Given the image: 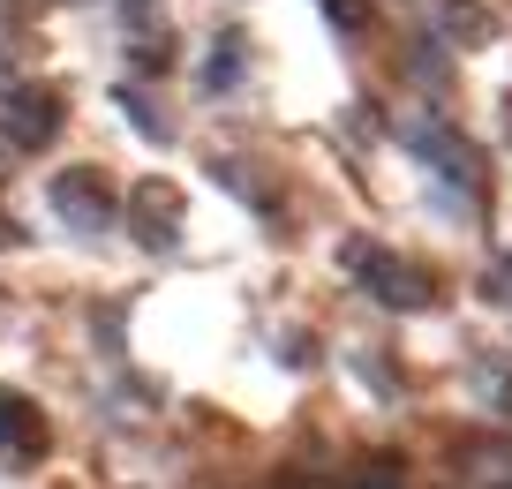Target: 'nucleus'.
I'll return each mask as SVG.
<instances>
[{"instance_id":"20e7f679","label":"nucleus","mask_w":512,"mask_h":489,"mask_svg":"<svg viewBox=\"0 0 512 489\" xmlns=\"http://www.w3.org/2000/svg\"><path fill=\"white\" fill-rule=\"evenodd\" d=\"M400 136H407V151H415V158H430V166H437L445 181H460V189L475 181V151H467V143H452L437 121H400Z\"/></svg>"},{"instance_id":"f257e3e1","label":"nucleus","mask_w":512,"mask_h":489,"mask_svg":"<svg viewBox=\"0 0 512 489\" xmlns=\"http://www.w3.org/2000/svg\"><path fill=\"white\" fill-rule=\"evenodd\" d=\"M53 128H61V98L46 83H16V91L0 98V136L16 143V151H46Z\"/></svg>"},{"instance_id":"7ed1b4c3","label":"nucleus","mask_w":512,"mask_h":489,"mask_svg":"<svg viewBox=\"0 0 512 489\" xmlns=\"http://www.w3.org/2000/svg\"><path fill=\"white\" fill-rule=\"evenodd\" d=\"M347 264H354V279H362L377 301H392V309H422V301H430V279H422L415 264H400V256H384V249H354Z\"/></svg>"},{"instance_id":"f03ea898","label":"nucleus","mask_w":512,"mask_h":489,"mask_svg":"<svg viewBox=\"0 0 512 489\" xmlns=\"http://www.w3.org/2000/svg\"><path fill=\"white\" fill-rule=\"evenodd\" d=\"M53 211H61V226H68V234H83V241L113 234V196L98 189L91 166H76V174L53 181Z\"/></svg>"},{"instance_id":"39448f33","label":"nucleus","mask_w":512,"mask_h":489,"mask_svg":"<svg viewBox=\"0 0 512 489\" xmlns=\"http://www.w3.org/2000/svg\"><path fill=\"white\" fill-rule=\"evenodd\" d=\"M0 444H8V452H23V459L46 444V429H38L31 399H8V392H0Z\"/></svg>"}]
</instances>
